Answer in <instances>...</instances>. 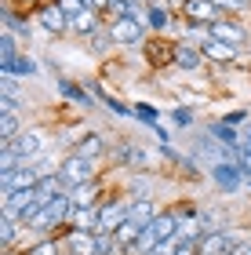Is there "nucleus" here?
Wrapping results in <instances>:
<instances>
[{
	"label": "nucleus",
	"instance_id": "obj_36",
	"mask_svg": "<svg viewBox=\"0 0 251 255\" xmlns=\"http://www.w3.org/2000/svg\"><path fill=\"white\" fill-rule=\"evenodd\" d=\"M87 4H91V7H95V11H102V15H106V7H109V0H87Z\"/></svg>",
	"mask_w": 251,
	"mask_h": 255
},
{
	"label": "nucleus",
	"instance_id": "obj_22",
	"mask_svg": "<svg viewBox=\"0 0 251 255\" xmlns=\"http://www.w3.org/2000/svg\"><path fill=\"white\" fill-rule=\"evenodd\" d=\"M208 131H211L215 138H219V142H222V146H230V149H233V153H237V146H241V128H233V124H226V121L219 117V121H211V124H208Z\"/></svg>",
	"mask_w": 251,
	"mask_h": 255
},
{
	"label": "nucleus",
	"instance_id": "obj_24",
	"mask_svg": "<svg viewBox=\"0 0 251 255\" xmlns=\"http://www.w3.org/2000/svg\"><path fill=\"white\" fill-rule=\"evenodd\" d=\"M18 131H22L18 110H7V106H0V142H7V138H15Z\"/></svg>",
	"mask_w": 251,
	"mask_h": 255
},
{
	"label": "nucleus",
	"instance_id": "obj_19",
	"mask_svg": "<svg viewBox=\"0 0 251 255\" xmlns=\"http://www.w3.org/2000/svg\"><path fill=\"white\" fill-rule=\"evenodd\" d=\"M70 226H77V230H91V234H95V230H98V204H73Z\"/></svg>",
	"mask_w": 251,
	"mask_h": 255
},
{
	"label": "nucleus",
	"instance_id": "obj_30",
	"mask_svg": "<svg viewBox=\"0 0 251 255\" xmlns=\"http://www.w3.org/2000/svg\"><path fill=\"white\" fill-rule=\"evenodd\" d=\"M215 4H219L226 15H248L251 11V0H215Z\"/></svg>",
	"mask_w": 251,
	"mask_h": 255
},
{
	"label": "nucleus",
	"instance_id": "obj_20",
	"mask_svg": "<svg viewBox=\"0 0 251 255\" xmlns=\"http://www.w3.org/2000/svg\"><path fill=\"white\" fill-rule=\"evenodd\" d=\"M98 193H102V179H87L81 182V186H70V197H73V204H102L98 201Z\"/></svg>",
	"mask_w": 251,
	"mask_h": 255
},
{
	"label": "nucleus",
	"instance_id": "obj_21",
	"mask_svg": "<svg viewBox=\"0 0 251 255\" xmlns=\"http://www.w3.org/2000/svg\"><path fill=\"white\" fill-rule=\"evenodd\" d=\"M26 255H66V245H62L59 234H40V237L26 248Z\"/></svg>",
	"mask_w": 251,
	"mask_h": 255
},
{
	"label": "nucleus",
	"instance_id": "obj_35",
	"mask_svg": "<svg viewBox=\"0 0 251 255\" xmlns=\"http://www.w3.org/2000/svg\"><path fill=\"white\" fill-rule=\"evenodd\" d=\"M230 255H251V241H237V248Z\"/></svg>",
	"mask_w": 251,
	"mask_h": 255
},
{
	"label": "nucleus",
	"instance_id": "obj_12",
	"mask_svg": "<svg viewBox=\"0 0 251 255\" xmlns=\"http://www.w3.org/2000/svg\"><path fill=\"white\" fill-rule=\"evenodd\" d=\"M237 241H241V237H233L230 230H211V234H204L197 241V252L200 255H230L237 248Z\"/></svg>",
	"mask_w": 251,
	"mask_h": 255
},
{
	"label": "nucleus",
	"instance_id": "obj_3",
	"mask_svg": "<svg viewBox=\"0 0 251 255\" xmlns=\"http://www.w3.org/2000/svg\"><path fill=\"white\" fill-rule=\"evenodd\" d=\"M33 18H37V26L44 33H51V37H66L70 33V15L59 7V0H44V4L33 7Z\"/></svg>",
	"mask_w": 251,
	"mask_h": 255
},
{
	"label": "nucleus",
	"instance_id": "obj_5",
	"mask_svg": "<svg viewBox=\"0 0 251 255\" xmlns=\"http://www.w3.org/2000/svg\"><path fill=\"white\" fill-rule=\"evenodd\" d=\"M59 175H62L66 186H81V182H87V179H95V175H98V160L81 157V153H70V157H62Z\"/></svg>",
	"mask_w": 251,
	"mask_h": 255
},
{
	"label": "nucleus",
	"instance_id": "obj_11",
	"mask_svg": "<svg viewBox=\"0 0 251 255\" xmlns=\"http://www.w3.org/2000/svg\"><path fill=\"white\" fill-rule=\"evenodd\" d=\"M226 11L215 4V0H189L186 7H182V18L186 22H197V26H211V22H219Z\"/></svg>",
	"mask_w": 251,
	"mask_h": 255
},
{
	"label": "nucleus",
	"instance_id": "obj_8",
	"mask_svg": "<svg viewBox=\"0 0 251 255\" xmlns=\"http://www.w3.org/2000/svg\"><path fill=\"white\" fill-rule=\"evenodd\" d=\"M208 33H211V37H215V40H226V44H237V48H244V44H248V37H251V33H248V26H244V22H237V18H230V15H222L219 22H211V26H208Z\"/></svg>",
	"mask_w": 251,
	"mask_h": 255
},
{
	"label": "nucleus",
	"instance_id": "obj_18",
	"mask_svg": "<svg viewBox=\"0 0 251 255\" xmlns=\"http://www.w3.org/2000/svg\"><path fill=\"white\" fill-rule=\"evenodd\" d=\"M18 37L11 29H4V37H0V73H15V59H18Z\"/></svg>",
	"mask_w": 251,
	"mask_h": 255
},
{
	"label": "nucleus",
	"instance_id": "obj_31",
	"mask_svg": "<svg viewBox=\"0 0 251 255\" xmlns=\"http://www.w3.org/2000/svg\"><path fill=\"white\" fill-rule=\"evenodd\" d=\"M59 7H62L66 15H70V18H77V15H84V11H95V7L87 4V0H59Z\"/></svg>",
	"mask_w": 251,
	"mask_h": 255
},
{
	"label": "nucleus",
	"instance_id": "obj_9",
	"mask_svg": "<svg viewBox=\"0 0 251 255\" xmlns=\"http://www.w3.org/2000/svg\"><path fill=\"white\" fill-rule=\"evenodd\" d=\"M7 142L15 146V153H18L22 164H29L33 157H40V153H44V146H48V142H44V135H40V131H33V128H22V131H18L15 138H7Z\"/></svg>",
	"mask_w": 251,
	"mask_h": 255
},
{
	"label": "nucleus",
	"instance_id": "obj_15",
	"mask_svg": "<svg viewBox=\"0 0 251 255\" xmlns=\"http://www.w3.org/2000/svg\"><path fill=\"white\" fill-rule=\"evenodd\" d=\"M200 51H204V59L208 62H215V66H230V62H237V44H226V40H215V37H208V40H200Z\"/></svg>",
	"mask_w": 251,
	"mask_h": 255
},
{
	"label": "nucleus",
	"instance_id": "obj_7",
	"mask_svg": "<svg viewBox=\"0 0 251 255\" xmlns=\"http://www.w3.org/2000/svg\"><path fill=\"white\" fill-rule=\"evenodd\" d=\"M37 182H40V175L33 164H18L15 171H0V197H11L15 190H29Z\"/></svg>",
	"mask_w": 251,
	"mask_h": 255
},
{
	"label": "nucleus",
	"instance_id": "obj_38",
	"mask_svg": "<svg viewBox=\"0 0 251 255\" xmlns=\"http://www.w3.org/2000/svg\"><path fill=\"white\" fill-rule=\"evenodd\" d=\"M248 190H251V179H248Z\"/></svg>",
	"mask_w": 251,
	"mask_h": 255
},
{
	"label": "nucleus",
	"instance_id": "obj_27",
	"mask_svg": "<svg viewBox=\"0 0 251 255\" xmlns=\"http://www.w3.org/2000/svg\"><path fill=\"white\" fill-rule=\"evenodd\" d=\"M142 230H146V226H139V223H135V219H128V223H124V226L117 230V241H120L124 248H128V245H135V241L142 237Z\"/></svg>",
	"mask_w": 251,
	"mask_h": 255
},
{
	"label": "nucleus",
	"instance_id": "obj_28",
	"mask_svg": "<svg viewBox=\"0 0 251 255\" xmlns=\"http://www.w3.org/2000/svg\"><path fill=\"white\" fill-rule=\"evenodd\" d=\"M171 124L182 128V131H189V128L197 124V113H193L189 106H175V110H171Z\"/></svg>",
	"mask_w": 251,
	"mask_h": 255
},
{
	"label": "nucleus",
	"instance_id": "obj_25",
	"mask_svg": "<svg viewBox=\"0 0 251 255\" xmlns=\"http://www.w3.org/2000/svg\"><path fill=\"white\" fill-rule=\"evenodd\" d=\"M113 44H117V40H113L109 26H102L98 33H91V37H87V51H91V55H106V51L113 48Z\"/></svg>",
	"mask_w": 251,
	"mask_h": 255
},
{
	"label": "nucleus",
	"instance_id": "obj_13",
	"mask_svg": "<svg viewBox=\"0 0 251 255\" xmlns=\"http://www.w3.org/2000/svg\"><path fill=\"white\" fill-rule=\"evenodd\" d=\"M0 22H4V29H11L18 40H29L33 37V22L26 11H18L11 0H4V7H0Z\"/></svg>",
	"mask_w": 251,
	"mask_h": 255
},
{
	"label": "nucleus",
	"instance_id": "obj_16",
	"mask_svg": "<svg viewBox=\"0 0 251 255\" xmlns=\"http://www.w3.org/2000/svg\"><path fill=\"white\" fill-rule=\"evenodd\" d=\"M109 149H113V146H109V138L102 135V131H87L81 142L70 149V153H81V157H91V160H102V157H109Z\"/></svg>",
	"mask_w": 251,
	"mask_h": 255
},
{
	"label": "nucleus",
	"instance_id": "obj_6",
	"mask_svg": "<svg viewBox=\"0 0 251 255\" xmlns=\"http://www.w3.org/2000/svg\"><path fill=\"white\" fill-rule=\"evenodd\" d=\"M66 252L73 255H98V234H91V230H77V226H66L59 230Z\"/></svg>",
	"mask_w": 251,
	"mask_h": 255
},
{
	"label": "nucleus",
	"instance_id": "obj_26",
	"mask_svg": "<svg viewBox=\"0 0 251 255\" xmlns=\"http://www.w3.org/2000/svg\"><path fill=\"white\" fill-rule=\"evenodd\" d=\"M135 121H142L146 128H153V124H161V110L150 106V102H135Z\"/></svg>",
	"mask_w": 251,
	"mask_h": 255
},
{
	"label": "nucleus",
	"instance_id": "obj_33",
	"mask_svg": "<svg viewBox=\"0 0 251 255\" xmlns=\"http://www.w3.org/2000/svg\"><path fill=\"white\" fill-rule=\"evenodd\" d=\"M222 121H226V124H233V128H241V124L251 121V113H248V110H230V113H222Z\"/></svg>",
	"mask_w": 251,
	"mask_h": 255
},
{
	"label": "nucleus",
	"instance_id": "obj_37",
	"mask_svg": "<svg viewBox=\"0 0 251 255\" xmlns=\"http://www.w3.org/2000/svg\"><path fill=\"white\" fill-rule=\"evenodd\" d=\"M124 4H146V0H124Z\"/></svg>",
	"mask_w": 251,
	"mask_h": 255
},
{
	"label": "nucleus",
	"instance_id": "obj_2",
	"mask_svg": "<svg viewBox=\"0 0 251 255\" xmlns=\"http://www.w3.org/2000/svg\"><path fill=\"white\" fill-rule=\"evenodd\" d=\"M128 208H131L128 197H106V201L98 204V230L95 234H117V230L128 223Z\"/></svg>",
	"mask_w": 251,
	"mask_h": 255
},
{
	"label": "nucleus",
	"instance_id": "obj_14",
	"mask_svg": "<svg viewBox=\"0 0 251 255\" xmlns=\"http://www.w3.org/2000/svg\"><path fill=\"white\" fill-rule=\"evenodd\" d=\"M204 62V51H200V44H193V40H175V55H171V66L175 69H200Z\"/></svg>",
	"mask_w": 251,
	"mask_h": 255
},
{
	"label": "nucleus",
	"instance_id": "obj_32",
	"mask_svg": "<svg viewBox=\"0 0 251 255\" xmlns=\"http://www.w3.org/2000/svg\"><path fill=\"white\" fill-rule=\"evenodd\" d=\"M178 248H182V241H178V237H171V241H161V245H157L150 255H178Z\"/></svg>",
	"mask_w": 251,
	"mask_h": 255
},
{
	"label": "nucleus",
	"instance_id": "obj_1",
	"mask_svg": "<svg viewBox=\"0 0 251 255\" xmlns=\"http://www.w3.org/2000/svg\"><path fill=\"white\" fill-rule=\"evenodd\" d=\"M208 175H211V182H215V190L226 193V197L241 193V190L248 186V175L241 171V164H237V160H219V164L208 168Z\"/></svg>",
	"mask_w": 251,
	"mask_h": 255
},
{
	"label": "nucleus",
	"instance_id": "obj_10",
	"mask_svg": "<svg viewBox=\"0 0 251 255\" xmlns=\"http://www.w3.org/2000/svg\"><path fill=\"white\" fill-rule=\"evenodd\" d=\"M55 91H59L66 102H73V106H81V110H87V113L98 106V99L91 95L84 84H77V80H70V77H59V80H55Z\"/></svg>",
	"mask_w": 251,
	"mask_h": 255
},
{
	"label": "nucleus",
	"instance_id": "obj_23",
	"mask_svg": "<svg viewBox=\"0 0 251 255\" xmlns=\"http://www.w3.org/2000/svg\"><path fill=\"white\" fill-rule=\"evenodd\" d=\"M157 212H161V208L153 204V197H142V201H131V208H128V219H135L139 226H150Z\"/></svg>",
	"mask_w": 251,
	"mask_h": 255
},
{
	"label": "nucleus",
	"instance_id": "obj_17",
	"mask_svg": "<svg viewBox=\"0 0 251 255\" xmlns=\"http://www.w3.org/2000/svg\"><path fill=\"white\" fill-rule=\"evenodd\" d=\"M102 26H106V15H102V11H84V15L70 18V33L81 37V40H87L91 33H98Z\"/></svg>",
	"mask_w": 251,
	"mask_h": 255
},
{
	"label": "nucleus",
	"instance_id": "obj_29",
	"mask_svg": "<svg viewBox=\"0 0 251 255\" xmlns=\"http://www.w3.org/2000/svg\"><path fill=\"white\" fill-rule=\"evenodd\" d=\"M37 73H40V69H37V59H29V55L22 51L18 59H15V73H11V77H37Z\"/></svg>",
	"mask_w": 251,
	"mask_h": 255
},
{
	"label": "nucleus",
	"instance_id": "obj_4",
	"mask_svg": "<svg viewBox=\"0 0 251 255\" xmlns=\"http://www.w3.org/2000/svg\"><path fill=\"white\" fill-rule=\"evenodd\" d=\"M109 33H113V40L120 44V48H139V44L150 40V26H146L142 18H117V22H109Z\"/></svg>",
	"mask_w": 251,
	"mask_h": 255
},
{
	"label": "nucleus",
	"instance_id": "obj_34",
	"mask_svg": "<svg viewBox=\"0 0 251 255\" xmlns=\"http://www.w3.org/2000/svg\"><path fill=\"white\" fill-rule=\"evenodd\" d=\"M150 131H153L157 138H161V142H171V131H167V128H164V124H153V128H150Z\"/></svg>",
	"mask_w": 251,
	"mask_h": 255
}]
</instances>
